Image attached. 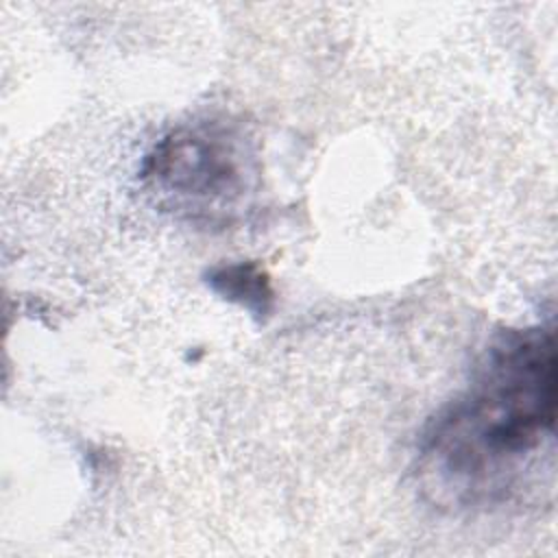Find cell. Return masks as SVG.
I'll return each mask as SVG.
<instances>
[{
  "instance_id": "cell-2",
  "label": "cell",
  "mask_w": 558,
  "mask_h": 558,
  "mask_svg": "<svg viewBox=\"0 0 558 558\" xmlns=\"http://www.w3.org/2000/svg\"><path fill=\"white\" fill-rule=\"evenodd\" d=\"M144 177L161 201L192 220H227L255 179V157L233 124L190 122L172 129L148 153Z\"/></svg>"
},
{
  "instance_id": "cell-3",
  "label": "cell",
  "mask_w": 558,
  "mask_h": 558,
  "mask_svg": "<svg viewBox=\"0 0 558 558\" xmlns=\"http://www.w3.org/2000/svg\"><path fill=\"white\" fill-rule=\"evenodd\" d=\"M207 286L227 301H233L255 316H266L272 307V288L268 275L253 262L225 264L207 275Z\"/></svg>"
},
{
  "instance_id": "cell-1",
  "label": "cell",
  "mask_w": 558,
  "mask_h": 558,
  "mask_svg": "<svg viewBox=\"0 0 558 558\" xmlns=\"http://www.w3.org/2000/svg\"><path fill=\"white\" fill-rule=\"evenodd\" d=\"M554 421V331L508 329L493 340L466 390L423 429V486L447 506L501 501L551 442Z\"/></svg>"
}]
</instances>
